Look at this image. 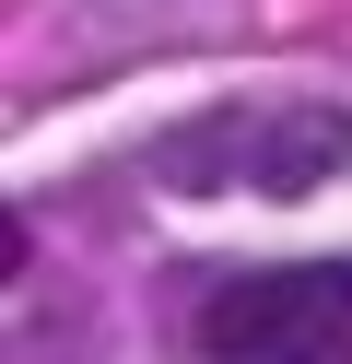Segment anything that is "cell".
I'll return each instance as SVG.
<instances>
[{
	"label": "cell",
	"instance_id": "obj_2",
	"mask_svg": "<svg viewBox=\"0 0 352 364\" xmlns=\"http://www.w3.org/2000/svg\"><path fill=\"white\" fill-rule=\"evenodd\" d=\"M211 364H329L352 353V259H294V270H235L188 317Z\"/></svg>",
	"mask_w": 352,
	"mask_h": 364
},
{
	"label": "cell",
	"instance_id": "obj_1",
	"mask_svg": "<svg viewBox=\"0 0 352 364\" xmlns=\"http://www.w3.org/2000/svg\"><path fill=\"white\" fill-rule=\"evenodd\" d=\"M153 176L188 200H223V188H258V200H305L329 176H352V106L329 95H282V106H200L153 141Z\"/></svg>",
	"mask_w": 352,
	"mask_h": 364
}]
</instances>
